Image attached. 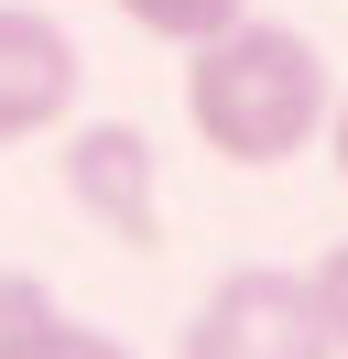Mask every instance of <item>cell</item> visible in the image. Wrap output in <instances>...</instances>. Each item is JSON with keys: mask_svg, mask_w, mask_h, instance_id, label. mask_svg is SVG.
<instances>
[{"mask_svg": "<svg viewBox=\"0 0 348 359\" xmlns=\"http://www.w3.org/2000/svg\"><path fill=\"white\" fill-rule=\"evenodd\" d=\"M185 120L196 142H207L218 163H239V175H272V163H294L304 142L326 131V55L304 44L294 22H218L207 44H185Z\"/></svg>", "mask_w": 348, "mask_h": 359, "instance_id": "1", "label": "cell"}, {"mask_svg": "<svg viewBox=\"0 0 348 359\" xmlns=\"http://www.w3.org/2000/svg\"><path fill=\"white\" fill-rule=\"evenodd\" d=\"M55 316H65V305L33 283V272H0V359H33V337L55 327Z\"/></svg>", "mask_w": 348, "mask_h": 359, "instance_id": "6", "label": "cell"}, {"mask_svg": "<svg viewBox=\"0 0 348 359\" xmlns=\"http://www.w3.org/2000/svg\"><path fill=\"white\" fill-rule=\"evenodd\" d=\"M98 11H120V22H142L152 44H207L218 22H239L250 0H98Z\"/></svg>", "mask_w": 348, "mask_h": 359, "instance_id": "5", "label": "cell"}, {"mask_svg": "<svg viewBox=\"0 0 348 359\" xmlns=\"http://www.w3.org/2000/svg\"><path fill=\"white\" fill-rule=\"evenodd\" d=\"M326 153H337V185H348V98L326 109Z\"/></svg>", "mask_w": 348, "mask_h": 359, "instance_id": "9", "label": "cell"}, {"mask_svg": "<svg viewBox=\"0 0 348 359\" xmlns=\"http://www.w3.org/2000/svg\"><path fill=\"white\" fill-rule=\"evenodd\" d=\"M76 88H87L76 33L44 0H0V153L11 142H55L76 120Z\"/></svg>", "mask_w": 348, "mask_h": 359, "instance_id": "3", "label": "cell"}, {"mask_svg": "<svg viewBox=\"0 0 348 359\" xmlns=\"http://www.w3.org/2000/svg\"><path fill=\"white\" fill-rule=\"evenodd\" d=\"M316 305H326V327H337V359H348V240L316 262Z\"/></svg>", "mask_w": 348, "mask_h": 359, "instance_id": "8", "label": "cell"}, {"mask_svg": "<svg viewBox=\"0 0 348 359\" xmlns=\"http://www.w3.org/2000/svg\"><path fill=\"white\" fill-rule=\"evenodd\" d=\"M33 359H130V348H120L109 327H76V316H55V327L33 337Z\"/></svg>", "mask_w": 348, "mask_h": 359, "instance_id": "7", "label": "cell"}, {"mask_svg": "<svg viewBox=\"0 0 348 359\" xmlns=\"http://www.w3.org/2000/svg\"><path fill=\"white\" fill-rule=\"evenodd\" d=\"M174 359H337V327L316 305V272H283V262H239L196 294Z\"/></svg>", "mask_w": 348, "mask_h": 359, "instance_id": "2", "label": "cell"}, {"mask_svg": "<svg viewBox=\"0 0 348 359\" xmlns=\"http://www.w3.org/2000/svg\"><path fill=\"white\" fill-rule=\"evenodd\" d=\"M65 207L98 218L120 250H163V196H152V142L130 120H65Z\"/></svg>", "mask_w": 348, "mask_h": 359, "instance_id": "4", "label": "cell"}]
</instances>
